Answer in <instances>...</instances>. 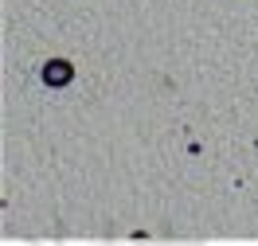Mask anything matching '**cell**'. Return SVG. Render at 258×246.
Returning <instances> with one entry per match:
<instances>
[{
    "mask_svg": "<svg viewBox=\"0 0 258 246\" xmlns=\"http://www.w3.org/2000/svg\"><path fill=\"white\" fill-rule=\"evenodd\" d=\"M43 78H47L51 86H63V82H71V63H47V66H43Z\"/></svg>",
    "mask_w": 258,
    "mask_h": 246,
    "instance_id": "1",
    "label": "cell"
}]
</instances>
